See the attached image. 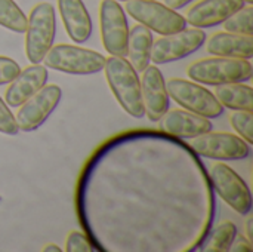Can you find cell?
<instances>
[{
	"label": "cell",
	"instance_id": "cell-1",
	"mask_svg": "<svg viewBox=\"0 0 253 252\" xmlns=\"http://www.w3.org/2000/svg\"><path fill=\"white\" fill-rule=\"evenodd\" d=\"M105 77L122 108L132 117L144 116V101L138 73L123 56L105 58Z\"/></svg>",
	"mask_w": 253,
	"mask_h": 252
},
{
	"label": "cell",
	"instance_id": "cell-2",
	"mask_svg": "<svg viewBox=\"0 0 253 252\" xmlns=\"http://www.w3.org/2000/svg\"><path fill=\"white\" fill-rule=\"evenodd\" d=\"M187 74L193 82L203 85H225V83H243L252 79L253 70L249 59L212 56L193 62Z\"/></svg>",
	"mask_w": 253,
	"mask_h": 252
},
{
	"label": "cell",
	"instance_id": "cell-3",
	"mask_svg": "<svg viewBox=\"0 0 253 252\" xmlns=\"http://www.w3.org/2000/svg\"><path fill=\"white\" fill-rule=\"evenodd\" d=\"M56 30L55 9L49 1L36 4L27 18L25 55L31 64H40L52 48Z\"/></svg>",
	"mask_w": 253,
	"mask_h": 252
},
{
	"label": "cell",
	"instance_id": "cell-4",
	"mask_svg": "<svg viewBox=\"0 0 253 252\" xmlns=\"http://www.w3.org/2000/svg\"><path fill=\"white\" fill-rule=\"evenodd\" d=\"M44 67L68 74H93L104 70L105 56L74 45L52 46L43 58Z\"/></svg>",
	"mask_w": 253,
	"mask_h": 252
},
{
	"label": "cell",
	"instance_id": "cell-5",
	"mask_svg": "<svg viewBox=\"0 0 253 252\" xmlns=\"http://www.w3.org/2000/svg\"><path fill=\"white\" fill-rule=\"evenodd\" d=\"M165 85L168 95H170L175 102L191 113L208 119L219 117L224 113V107L219 104L216 97L209 89L196 82L172 77L165 82Z\"/></svg>",
	"mask_w": 253,
	"mask_h": 252
},
{
	"label": "cell",
	"instance_id": "cell-6",
	"mask_svg": "<svg viewBox=\"0 0 253 252\" xmlns=\"http://www.w3.org/2000/svg\"><path fill=\"white\" fill-rule=\"evenodd\" d=\"M125 7L139 24L163 36L178 33L187 25L182 15L156 0H127Z\"/></svg>",
	"mask_w": 253,
	"mask_h": 252
},
{
	"label": "cell",
	"instance_id": "cell-7",
	"mask_svg": "<svg viewBox=\"0 0 253 252\" xmlns=\"http://www.w3.org/2000/svg\"><path fill=\"white\" fill-rule=\"evenodd\" d=\"M101 39L105 50L113 56H126L129 27L123 7L117 0H102L99 4Z\"/></svg>",
	"mask_w": 253,
	"mask_h": 252
},
{
	"label": "cell",
	"instance_id": "cell-8",
	"mask_svg": "<svg viewBox=\"0 0 253 252\" xmlns=\"http://www.w3.org/2000/svg\"><path fill=\"white\" fill-rule=\"evenodd\" d=\"M188 146L200 156L216 160H240L246 159L251 153L249 144L228 132H205L193 137Z\"/></svg>",
	"mask_w": 253,
	"mask_h": 252
},
{
	"label": "cell",
	"instance_id": "cell-9",
	"mask_svg": "<svg viewBox=\"0 0 253 252\" xmlns=\"http://www.w3.org/2000/svg\"><path fill=\"white\" fill-rule=\"evenodd\" d=\"M206 40L205 31L200 28H184L178 33L166 34L153 42L150 59L154 64H168L178 61L196 52Z\"/></svg>",
	"mask_w": 253,
	"mask_h": 252
},
{
	"label": "cell",
	"instance_id": "cell-10",
	"mask_svg": "<svg viewBox=\"0 0 253 252\" xmlns=\"http://www.w3.org/2000/svg\"><path fill=\"white\" fill-rule=\"evenodd\" d=\"M211 181L218 195L239 214L246 215L252 209V195L245 180L228 165L216 163L211 171Z\"/></svg>",
	"mask_w": 253,
	"mask_h": 252
},
{
	"label": "cell",
	"instance_id": "cell-11",
	"mask_svg": "<svg viewBox=\"0 0 253 252\" xmlns=\"http://www.w3.org/2000/svg\"><path fill=\"white\" fill-rule=\"evenodd\" d=\"M61 97L62 91L58 85H46L39 89L34 95H31L25 102L19 105L15 117L18 129L24 132H31L37 129L52 114Z\"/></svg>",
	"mask_w": 253,
	"mask_h": 252
},
{
	"label": "cell",
	"instance_id": "cell-12",
	"mask_svg": "<svg viewBox=\"0 0 253 252\" xmlns=\"http://www.w3.org/2000/svg\"><path fill=\"white\" fill-rule=\"evenodd\" d=\"M141 91L144 101V114L150 122H159L169 108V95L162 71L156 65H148L142 71Z\"/></svg>",
	"mask_w": 253,
	"mask_h": 252
},
{
	"label": "cell",
	"instance_id": "cell-13",
	"mask_svg": "<svg viewBox=\"0 0 253 252\" xmlns=\"http://www.w3.org/2000/svg\"><path fill=\"white\" fill-rule=\"evenodd\" d=\"M243 6V0H200L188 9L185 21L196 28L213 27L222 24Z\"/></svg>",
	"mask_w": 253,
	"mask_h": 252
},
{
	"label": "cell",
	"instance_id": "cell-14",
	"mask_svg": "<svg viewBox=\"0 0 253 252\" xmlns=\"http://www.w3.org/2000/svg\"><path fill=\"white\" fill-rule=\"evenodd\" d=\"M47 67L40 64H33L18 73V76L10 82L4 94V101L9 107H19L31 95L46 85Z\"/></svg>",
	"mask_w": 253,
	"mask_h": 252
},
{
	"label": "cell",
	"instance_id": "cell-15",
	"mask_svg": "<svg viewBox=\"0 0 253 252\" xmlns=\"http://www.w3.org/2000/svg\"><path fill=\"white\" fill-rule=\"evenodd\" d=\"M159 122L163 131L179 138H193L205 132H209L213 128L208 117L181 108L166 111Z\"/></svg>",
	"mask_w": 253,
	"mask_h": 252
},
{
	"label": "cell",
	"instance_id": "cell-16",
	"mask_svg": "<svg viewBox=\"0 0 253 252\" xmlns=\"http://www.w3.org/2000/svg\"><path fill=\"white\" fill-rule=\"evenodd\" d=\"M58 9L70 39L76 43L86 42L92 34V19L83 0H58Z\"/></svg>",
	"mask_w": 253,
	"mask_h": 252
},
{
	"label": "cell",
	"instance_id": "cell-17",
	"mask_svg": "<svg viewBox=\"0 0 253 252\" xmlns=\"http://www.w3.org/2000/svg\"><path fill=\"white\" fill-rule=\"evenodd\" d=\"M206 50L211 55L216 56L251 59L253 56V36L230 31L215 33L209 37L206 43Z\"/></svg>",
	"mask_w": 253,
	"mask_h": 252
},
{
	"label": "cell",
	"instance_id": "cell-18",
	"mask_svg": "<svg viewBox=\"0 0 253 252\" xmlns=\"http://www.w3.org/2000/svg\"><path fill=\"white\" fill-rule=\"evenodd\" d=\"M153 42V34L145 25L136 24L132 27V30H129L126 56L129 58V64L136 73H142L150 65Z\"/></svg>",
	"mask_w": 253,
	"mask_h": 252
},
{
	"label": "cell",
	"instance_id": "cell-19",
	"mask_svg": "<svg viewBox=\"0 0 253 252\" xmlns=\"http://www.w3.org/2000/svg\"><path fill=\"white\" fill-rule=\"evenodd\" d=\"M216 100L222 107L231 110H246L252 111L253 98L252 88L243 83H225L218 85L215 89Z\"/></svg>",
	"mask_w": 253,
	"mask_h": 252
},
{
	"label": "cell",
	"instance_id": "cell-20",
	"mask_svg": "<svg viewBox=\"0 0 253 252\" xmlns=\"http://www.w3.org/2000/svg\"><path fill=\"white\" fill-rule=\"evenodd\" d=\"M0 25L13 33H25L27 16L13 0H0Z\"/></svg>",
	"mask_w": 253,
	"mask_h": 252
},
{
	"label": "cell",
	"instance_id": "cell-21",
	"mask_svg": "<svg viewBox=\"0 0 253 252\" xmlns=\"http://www.w3.org/2000/svg\"><path fill=\"white\" fill-rule=\"evenodd\" d=\"M237 236V227L231 221L221 223L215 232L212 233L211 241L206 244L205 251L206 252H225L230 251V247Z\"/></svg>",
	"mask_w": 253,
	"mask_h": 252
},
{
	"label": "cell",
	"instance_id": "cell-22",
	"mask_svg": "<svg viewBox=\"0 0 253 252\" xmlns=\"http://www.w3.org/2000/svg\"><path fill=\"white\" fill-rule=\"evenodd\" d=\"M252 16V4H248V6H243L242 9H239L237 12H234L222 24H224L225 31L237 33V34H246V36H253Z\"/></svg>",
	"mask_w": 253,
	"mask_h": 252
},
{
	"label": "cell",
	"instance_id": "cell-23",
	"mask_svg": "<svg viewBox=\"0 0 253 252\" xmlns=\"http://www.w3.org/2000/svg\"><path fill=\"white\" fill-rule=\"evenodd\" d=\"M230 122L236 132L251 146L253 144V116L252 111L246 110H237L231 114Z\"/></svg>",
	"mask_w": 253,
	"mask_h": 252
},
{
	"label": "cell",
	"instance_id": "cell-24",
	"mask_svg": "<svg viewBox=\"0 0 253 252\" xmlns=\"http://www.w3.org/2000/svg\"><path fill=\"white\" fill-rule=\"evenodd\" d=\"M18 125L15 120V116L10 113L6 102L0 98V132L6 135H16L18 134Z\"/></svg>",
	"mask_w": 253,
	"mask_h": 252
},
{
	"label": "cell",
	"instance_id": "cell-25",
	"mask_svg": "<svg viewBox=\"0 0 253 252\" xmlns=\"http://www.w3.org/2000/svg\"><path fill=\"white\" fill-rule=\"evenodd\" d=\"M65 251L67 252H92L93 247L89 242V239L79 232H71L65 242Z\"/></svg>",
	"mask_w": 253,
	"mask_h": 252
},
{
	"label": "cell",
	"instance_id": "cell-26",
	"mask_svg": "<svg viewBox=\"0 0 253 252\" xmlns=\"http://www.w3.org/2000/svg\"><path fill=\"white\" fill-rule=\"evenodd\" d=\"M21 71L16 61L7 56H0V85L10 83Z\"/></svg>",
	"mask_w": 253,
	"mask_h": 252
},
{
	"label": "cell",
	"instance_id": "cell-27",
	"mask_svg": "<svg viewBox=\"0 0 253 252\" xmlns=\"http://www.w3.org/2000/svg\"><path fill=\"white\" fill-rule=\"evenodd\" d=\"M230 251L233 252H252V242L249 239H245L243 236H239L237 239L234 238L231 247H230Z\"/></svg>",
	"mask_w": 253,
	"mask_h": 252
},
{
	"label": "cell",
	"instance_id": "cell-28",
	"mask_svg": "<svg viewBox=\"0 0 253 252\" xmlns=\"http://www.w3.org/2000/svg\"><path fill=\"white\" fill-rule=\"evenodd\" d=\"M190 1H193V0H165V4L175 10V9H181L184 6H187Z\"/></svg>",
	"mask_w": 253,
	"mask_h": 252
},
{
	"label": "cell",
	"instance_id": "cell-29",
	"mask_svg": "<svg viewBox=\"0 0 253 252\" xmlns=\"http://www.w3.org/2000/svg\"><path fill=\"white\" fill-rule=\"evenodd\" d=\"M246 236H248V239L253 242V218L252 217H249L248 220H246Z\"/></svg>",
	"mask_w": 253,
	"mask_h": 252
},
{
	"label": "cell",
	"instance_id": "cell-30",
	"mask_svg": "<svg viewBox=\"0 0 253 252\" xmlns=\"http://www.w3.org/2000/svg\"><path fill=\"white\" fill-rule=\"evenodd\" d=\"M62 250L58 247V245H55V244H50V245H46L44 248H43V252H61Z\"/></svg>",
	"mask_w": 253,
	"mask_h": 252
},
{
	"label": "cell",
	"instance_id": "cell-31",
	"mask_svg": "<svg viewBox=\"0 0 253 252\" xmlns=\"http://www.w3.org/2000/svg\"><path fill=\"white\" fill-rule=\"evenodd\" d=\"M245 3H248V4H252L253 3V0H243Z\"/></svg>",
	"mask_w": 253,
	"mask_h": 252
},
{
	"label": "cell",
	"instance_id": "cell-32",
	"mask_svg": "<svg viewBox=\"0 0 253 252\" xmlns=\"http://www.w3.org/2000/svg\"><path fill=\"white\" fill-rule=\"evenodd\" d=\"M123 1H127V0H123Z\"/></svg>",
	"mask_w": 253,
	"mask_h": 252
}]
</instances>
